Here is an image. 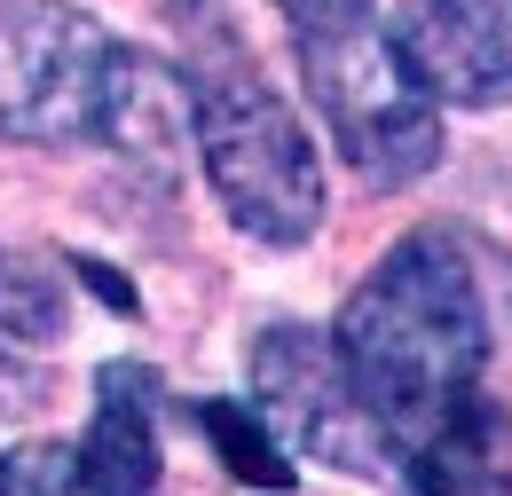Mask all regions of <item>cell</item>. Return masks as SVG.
Listing matches in <instances>:
<instances>
[{"label":"cell","instance_id":"cell-4","mask_svg":"<svg viewBox=\"0 0 512 496\" xmlns=\"http://www.w3.org/2000/svg\"><path fill=\"white\" fill-rule=\"evenodd\" d=\"M292 48H300V79L323 134L371 189H410L442 166V103L371 16L292 32Z\"/></svg>","mask_w":512,"mask_h":496},{"label":"cell","instance_id":"cell-10","mask_svg":"<svg viewBox=\"0 0 512 496\" xmlns=\"http://www.w3.org/2000/svg\"><path fill=\"white\" fill-rule=\"evenodd\" d=\"M0 496H95V481L71 441H24L0 449Z\"/></svg>","mask_w":512,"mask_h":496},{"label":"cell","instance_id":"cell-13","mask_svg":"<svg viewBox=\"0 0 512 496\" xmlns=\"http://www.w3.org/2000/svg\"><path fill=\"white\" fill-rule=\"evenodd\" d=\"M24 394H32L24 371H16V363H0V418H8V410H24Z\"/></svg>","mask_w":512,"mask_h":496},{"label":"cell","instance_id":"cell-9","mask_svg":"<svg viewBox=\"0 0 512 496\" xmlns=\"http://www.w3.org/2000/svg\"><path fill=\"white\" fill-rule=\"evenodd\" d=\"M197 426L213 434L221 465H229L237 481H253V489H292V457H284V441L260 426L253 402H197Z\"/></svg>","mask_w":512,"mask_h":496},{"label":"cell","instance_id":"cell-5","mask_svg":"<svg viewBox=\"0 0 512 496\" xmlns=\"http://www.w3.org/2000/svg\"><path fill=\"white\" fill-rule=\"evenodd\" d=\"M253 410L260 426L355 481H402V449L347 378L339 347L308 323H268L253 339Z\"/></svg>","mask_w":512,"mask_h":496},{"label":"cell","instance_id":"cell-1","mask_svg":"<svg viewBox=\"0 0 512 496\" xmlns=\"http://www.w3.org/2000/svg\"><path fill=\"white\" fill-rule=\"evenodd\" d=\"M331 347L402 457L497 410L489 402L497 315L481 284V252L457 229H410L347 292Z\"/></svg>","mask_w":512,"mask_h":496},{"label":"cell","instance_id":"cell-11","mask_svg":"<svg viewBox=\"0 0 512 496\" xmlns=\"http://www.w3.org/2000/svg\"><path fill=\"white\" fill-rule=\"evenodd\" d=\"M284 16H292V32H323V24H355V16H371V0H276Z\"/></svg>","mask_w":512,"mask_h":496},{"label":"cell","instance_id":"cell-6","mask_svg":"<svg viewBox=\"0 0 512 496\" xmlns=\"http://www.w3.org/2000/svg\"><path fill=\"white\" fill-rule=\"evenodd\" d=\"M386 40L426 79L434 103L457 111L512 103V0H402Z\"/></svg>","mask_w":512,"mask_h":496},{"label":"cell","instance_id":"cell-2","mask_svg":"<svg viewBox=\"0 0 512 496\" xmlns=\"http://www.w3.org/2000/svg\"><path fill=\"white\" fill-rule=\"evenodd\" d=\"M0 142L119 150L166 189L190 142V95L174 63L127 48L87 8L0 0Z\"/></svg>","mask_w":512,"mask_h":496},{"label":"cell","instance_id":"cell-12","mask_svg":"<svg viewBox=\"0 0 512 496\" xmlns=\"http://www.w3.org/2000/svg\"><path fill=\"white\" fill-rule=\"evenodd\" d=\"M79 284H87V292H103V300H111L119 315H134V292H127V276H111L103 260H79Z\"/></svg>","mask_w":512,"mask_h":496},{"label":"cell","instance_id":"cell-3","mask_svg":"<svg viewBox=\"0 0 512 496\" xmlns=\"http://www.w3.org/2000/svg\"><path fill=\"white\" fill-rule=\"evenodd\" d=\"M182 95H190V142L205 158V182L221 197V213L253 237V245H308L323 229V166L300 111L268 87L253 48L237 40L229 16H213L205 0H182Z\"/></svg>","mask_w":512,"mask_h":496},{"label":"cell","instance_id":"cell-8","mask_svg":"<svg viewBox=\"0 0 512 496\" xmlns=\"http://www.w3.org/2000/svg\"><path fill=\"white\" fill-rule=\"evenodd\" d=\"M64 331H71V300L56 284V268L0 245V339L8 347H56Z\"/></svg>","mask_w":512,"mask_h":496},{"label":"cell","instance_id":"cell-7","mask_svg":"<svg viewBox=\"0 0 512 496\" xmlns=\"http://www.w3.org/2000/svg\"><path fill=\"white\" fill-rule=\"evenodd\" d=\"M158 378L142 363H103L95 371V410H87V434L71 441L95 496H150L158 489Z\"/></svg>","mask_w":512,"mask_h":496}]
</instances>
